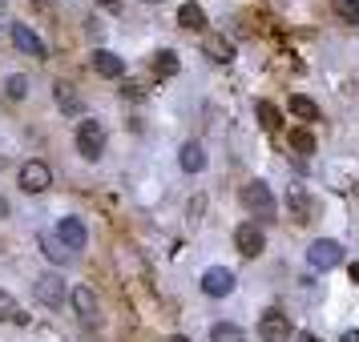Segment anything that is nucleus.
Here are the masks:
<instances>
[{"label": "nucleus", "mask_w": 359, "mask_h": 342, "mask_svg": "<svg viewBox=\"0 0 359 342\" xmlns=\"http://www.w3.org/2000/svg\"><path fill=\"white\" fill-rule=\"evenodd\" d=\"M243 206L250 213H259V218H275V194H271V185L266 181H246L243 185Z\"/></svg>", "instance_id": "nucleus-1"}, {"label": "nucleus", "mask_w": 359, "mask_h": 342, "mask_svg": "<svg viewBox=\"0 0 359 342\" xmlns=\"http://www.w3.org/2000/svg\"><path fill=\"white\" fill-rule=\"evenodd\" d=\"M77 153H81L85 162H97L101 153H105V129H101V121H81L77 125Z\"/></svg>", "instance_id": "nucleus-2"}, {"label": "nucleus", "mask_w": 359, "mask_h": 342, "mask_svg": "<svg viewBox=\"0 0 359 342\" xmlns=\"http://www.w3.org/2000/svg\"><path fill=\"white\" fill-rule=\"evenodd\" d=\"M307 262L315 266V270H335V266L343 262V245L335 242V238H319V242H311Z\"/></svg>", "instance_id": "nucleus-3"}, {"label": "nucleus", "mask_w": 359, "mask_h": 342, "mask_svg": "<svg viewBox=\"0 0 359 342\" xmlns=\"http://www.w3.org/2000/svg\"><path fill=\"white\" fill-rule=\"evenodd\" d=\"M259 339L262 342H291V318L283 310H266L259 318Z\"/></svg>", "instance_id": "nucleus-4"}, {"label": "nucleus", "mask_w": 359, "mask_h": 342, "mask_svg": "<svg viewBox=\"0 0 359 342\" xmlns=\"http://www.w3.org/2000/svg\"><path fill=\"white\" fill-rule=\"evenodd\" d=\"M53 185V169L45 162H25L20 165V190L25 194H45Z\"/></svg>", "instance_id": "nucleus-5"}, {"label": "nucleus", "mask_w": 359, "mask_h": 342, "mask_svg": "<svg viewBox=\"0 0 359 342\" xmlns=\"http://www.w3.org/2000/svg\"><path fill=\"white\" fill-rule=\"evenodd\" d=\"M262 226L259 222H243V226L234 229V245H238V254H246V258H259L262 254Z\"/></svg>", "instance_id": "nucleus-6"}, {"label": "nucleus", "mask_w": 359, "mask_h": 342, "mask_svg": "<svg viewBox=\"0 0 359 342\" xmlns=\"http://www.w3.org/2000/svg\"><path fill=\"white\" fill-rule=\"evenodd\" d=\"M234 282H238V278L230 274L226 266H210V270L202 274V290L210 294V298H226V294L234 290Z\"/></svg>", "instance_id": "nucleus-7"}, {"label": "nucleus", "mask_w": 359, "mask_h": 342, "mask_svg": "<svg viewBox=\"0 0 359 342\" xmlns=\"http://www.w3.org/2000/svg\"><path fill=\"white\" fill-rule=\"evenodd\" d=\"M36 302H45V306H61L65 302V282H61V274H41L36 278Z\"/></svg>", "instance_id": "nucleus-8"}, {"label": "nucleus", "mask_w": 359, "mask_h": 342, "mask_svg": "<svg viewBox=\"0 0 359 342\" xmlns=\"http://www.w3.org/2000/svg\"><path fill=\"white\" fill-rule=\"evenodd\" d=\"M57 242H61L69 254H73V250H85L89 234H85V226L77 222V218H61V226H57Z\"/></svg>", "instance_id": "nucleus-9"}, {"label": "nucleus", "mask_w": 359, "mask_h": 342, "mask_svg": "<svg viewBox=\"0 0 359 342\" xmlns=\"http://www.w3.org/2000/svg\"><path fill=\"white\" fill-rule=\"evenodd\" d=\"M202 52L218 61V65H230L234 61V45H230V36H218V33H206L202 36Z\"/></svg>", "instance_id": "nucleus-10"}, {"label": "nucleus", "mask_w": 359, "mask_h": 342, "mask_svg": "<svg viewBox=\"0 0 359 342\" xmlns=\"http://www.w3.org/2000/svg\"><path fill=\"white\" fill-rule=\"evenodd\" d=\"M13 45H17L20 52L36 57V61L45 57V41H41V36H36L33 29H29V24H13Z\"/></svg>", "instance_id": "nucleus-11"}, {"label": "nucleus", "mask_w": 359, "mask_h": 342, "mask_svg": "<svg viewBox=\"0 0 359 342\" xmlns=\"http://www.w3.org/2000/svg\"><path fill=\"white\" fill-rule=\"evenodd\" d=\"M69 298H73V306H77V314H81V322H97V298H93V290L89 286H73L69 290Z\"/></svg>", "instance_id": "nucleus-12"}, {"label": "nucleus", "mask_w": 359, "mask_h": 342, "mask_svg": "<svg viewBox=\"0 0 359 342\" xmlns=\"http://www.w3.org/2000/svg\"><path fill=\"white\" fill-rule=\"evenodd\" d=\"M178 24H182V29H194V33H202V29H206V8H202L198 0H186V4L178 8Z\"/></svg>", "instance_id": "nucleus-13"}, {"label": "nucleus", "mask_w": 359, "mask_h": 342, "mask_svg": "<svg viewBox=\"0 0 359 342\" xmlns=\"http://www.w3.org/2000/svg\"><path fill=\"white\" fill-rule=\"evenodd\" d=\"M93 69H97L101 77H121V73H126V61L109 49H97L93 52Z\"/></svg>", "instance_id": "nucleus-14"}, {"label": "nucleus", "mask_w": 359, "mask_h": 342, "mask_svg": "<svg viewBox=\"0 0 359 342\" xmlns=\"http://www.w3.org/2000/svg\"><path fill=\"white\" fill-rule=\"evenodd\" d=\"M178 165L186 169V173H198V169H206V149L198 145V141H186L178 153Z\"/></svg>", "instance_id": "nucleus-15"}, {"label": "nucleus", "mask_w": 359, "mask_h": 342, "mask_svg": "<svg viewBox=\"0 0 359 342\" xmlns=\"http://www.w3.org/2000/svg\"><path fill=\"white\" fill-rule=\"evenodd\" d=\"M255 117H259V125H262L266 133H278V129H283V117H278V109L271 105V101H259V105H255Z\"/></svg>", "instance_id": "nucleus-16"}, {"label": "nucleus", "mask_w": 359, "mask_h": 342, "mask_svg": "<svg viewBox=\"0 0 359 342\" xmlns=\"http://www.w3.org/2000/svg\"><path fill=\"white\" fill-rule=\"evenodd\" d=\"M291 113L299 117V121H319V105L311 97H303V93H294L291 97Z\"/></svg>", "instance_id": "nucleus-17"}, {"label": "nucleus", "mask_w": 359, "mask_h": 342, "mask_svg": "<svg viewBox=\"0 0 359 342\" xmlns=\"http://www.w3.org/2000/svg\"><path fill=\"white\" fill-rule=\"evenodd\" d=\"M291 210L299 213V222H315V201L303 190H294V185H291Z\"/></svg>", "instance_id": "nucleus-18"}, {"label": "nucleus", "mask_w": 359, "mask_h": 342, "mask_svg": "<svg viewBox=\"0 0 359 342\" xmlns=\"http://www.w3.org/2000/svg\"><path fill=\"white\" fill-rule=\"evenodd\" d=\"M154 69H158V77H174V73H178V52L174 49L154 52Z\"/></svg>", "instance_id": "nucleus-19"}, {"label": "nucleus", "mask_w": 359, "mask_h": 342, "mask_svg": "<svg viewBox=\"0 0 359 342\" xmlns=\"http://www.w3.org/2000/svg\"><path fill=\"white\" fill-rule=\"evenodd\" d=\"M331 13L343 24H359V0H331Z\"/></svg>", "instance_id": "nucleus-20"}, {"label": "nucleus", "mask_w": 359, "mask_h": 342, "mask_svg": "<svg viewBox=\"0 0 359 342\" xmlns=\"http://www.w3.org/2000/svg\"><path fill=\"white\" fill-rule=\"evenodd\" d=\"M210 342H246L243 334V326H234V322H218L210 330Z\"/></svg>", "instance_id": "nucleus-21"}, {"label": "nucleus", "mask_w": 359, "mask_h": 342, "mask_svg": "<svg viewBox=\"0 0 359 342\" xmlns=\"http://www.w3.org/2000/svg\"><path fill=\"white\" fill-rule=\"evenodd\" d=\"M41 250H45L49 262H69V250L57 242V234H41Z\"/></svg>", "instance_id": "nucleus-22"}, {"label": "nucleus", "mask_w": 359, "mask_h": 342, "mask_svg": "<svg viewBox=\"0 0 359 342\" xmlns=\"http://www.w3.org/2000/svg\"><path fill=\"white\" fill-rule=\"evenodd\" d=\"M57 105H61L65 113H69V109H73V113H81V97L73 93V85H65V81L57 85Z\"/></svg>", "instance_id": "nucleus-23"}, {"label": "nucleus", "mask_w": 359, "mask_h": 342, "mask_svg": "<svg viewBox=\"0 0 359 342\" xmlns=\"http://www.w3.org/2000/svg\"><path fill=\"white\" fill-rule=\"evenodd\" d=\"M291 149L307 157V153H315V137H311L307 129H294V133H291Z\"/></svg>", "instance_id": "nucleus-24"}, {"label": "nucleus", "mask_w": 359, "mask_h": 342, "mask_svg": "<svg viewBox=\"0 0 359 342\" xmlns=\"http://www.w3.org/2000/svg\"><path fill=\"white\" fill-rule=\"evenodd\" d=\"M4 318H13V322H25L20 306H17V302H13V298H8L4 290H0V322H4Z\"/></svg>", "instance_id": "nucleus-25"}, {"label": "nucleus", "mask_w": 359, "mask_h": 342, "mask_svg": "<svg viewBox=\"0 0 359 342\" xmlns=\"http://www.w3.org/2000/svg\"><path fill=\"white\" fill-rule=\"evenodd\" d=\"M4 89H8V97H13V101H20L25 93H29V77H20V73H13V77L4 81Z\"/></svg>", "instance_id": "nucleus-26"}, {"label": "nucleus", "mask_w": 359, "mask_h": 342, "mask_svg": "<svg viewBox=\"0 0 359 342\" xmlns=\"http://www.w3.org/2000/svg\"><path fill=\"white\" fill-rule=\"evenodd\" d=\"M339 342H359V330H347V334H343Z\"/></svg>", "instance_id": "nucleus-27"}, {"label": "nucleus", "mask_w": 359, "mask_h": 342, "mask_svg": "<svg viewBox=\"0 0 359 342\" xmlns=\"http://www.w3.org/2000/svg\"><path fill=\"white\" fill-rule=\"evenodd\" d=\"M294 342H319L315 334H294Z\"/></svg>", "instance_id": "nucleus-28"}, {"label": "nucleus", "mask_w": 359, "mask_h": 342, "mask_svg": "<svg viewBox=\"0 0 359 342\" xmlns=\"http://www.w3.org/2000/svg\"><path fill=\"white\" fill-rule=\"evenodd\" d=\"M351 282H359V262H355V266H351Z\"/></svg>", "instance_id": "nucleus-29"}, {"label": "nucleus", "mask_w": 359, "mask_h": 342, "mask_svg": "<svg viewBox=\"0 0 359 342\" xmlns=\"http://www.w3.org/2000/svg\"><path fill=\"white\" fill-rule=\"evenodd\" d=\"M165 342H190V339H186V334H174V339H165Z\"/></svg>", "instance_id": "nucleus-30"}, {"label": "nucleus", "mask_w": 359, "mask_h": 342, "mask_svg": "<svg viewBox=\"0 0 359 342\" xmlns=\"http://www.w3.org/2000/svg\"><path fill=\"white\" fill-rule=\"evenodd\" d=\"M146 4H158V0H146Z\"/></svg>", "instance_id": "nucleus-31"}]
</instances>
